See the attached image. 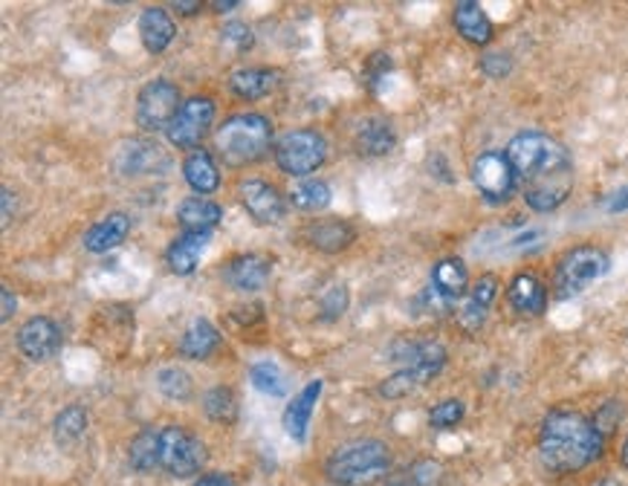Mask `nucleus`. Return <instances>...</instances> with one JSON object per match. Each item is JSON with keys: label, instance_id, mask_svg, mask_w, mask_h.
I'll return each mask as SVG.
<instances>
[{"label": "nucleus", "instance_id": "4c0bfd02", "mask_svg": "<svg viewBox=\"0 0 628 486\" xmlns=\"http://www.w3.org/2000/svg\"><path fill=\"white\" fill-rule=\"evenodd\" d=\"M221 39L226 41V44H232L235 50H249V46L255 44V39H253V30L246 27V23H241V21H232V23H226L221 30Z\"/></svg>", "mask_w": 628, "mask_h": 486}, {"label": "nucleus", "instance_id": "3c124183", "mask_svg": "<svg viewBox=\"0 0 628 486\" xmlns=\"http://www.w3.org/2000/svg\"><path fill=\"white\" fill-rule=\"evenodd\" d=\"M388 486H412V484H388Z\"/></svg>", "mask_w": 628, "mask_h": 486}, {"label": "nucleus", "instance_id": "de8ad7c7", "mask_svg": "<svg viewBox=\"0 0 628 486\" xmlns=\"http://www.w3.org/2000/svg\"><path fill=\"white\" fill-rule=\"evenodd\" d=\"M238 7H241L238 0H215V3H212L215 12H230V9H238Z\"/></svg>", "mask_w": 628, "mask_h": 486}, {"label": "nucleus", "instance_id": "b1692460", "mask_svg": "<svg viewBox=\"0 0 628 486\" xmlns=\"http://www.w3.org/2000/svg\"><path fill=\"white\" fill-rule=\"evenodd\" d=\"M217 348H221V334L209 319H192V325L185 327L183 336H180V345H177L180 357L194 359V362L209 359Z\"/></svg>", "mask_w": 628, "mask_h": 486}, {"label": "nucleus", "instance_id": "f3484780", "mask_svg": "<svg viewBox=\"0 0 628 486\" xmlns=\"http://www.w3.org/2000/svg\"><path fill=\"white\" fill-rule=\"evenodd\" d=\"M499 278L496 275H481L476 282V287L469 289L467 302L460 304V313L458 319L460 325L467 327L469 334H476L478 327L487 321V313H490L492 302H496V296H499Z\"/></svg>", "mask_w": 628, "mask_h": 486}, {"label": "nucleus", "instance_id": "ddd939ff", "mask_svg": "<svg viewBox=\"0 0 628 486\" xmlns=\"http://www.w3.org/2000/svg\"><path fill=\"white\" fill-rule=\"evenodd\" d=\"M171 162L157 142L148 139H130L116 151V171L125 177H142V175H160Z\"/></svg>", "mask_w": 628, "mask_h": 486}, {"label": "nucleus", "instance_id": "c756f323", "mask_svg": "<svg viewBox=\"0 0 628 486\" xmlns=\"http://www.w3.org/2000/svg\"><path fill=\"white\" fill-rule=\"evenodd\" d=\"M87 423H91V420H87V411L82 409V405L73 403L67 405V409H62L53 420L55 443H58V446H73V443H78L85 437Z\"/></svg>", "mask_w": 628, "mask_h": 486}, {"label": "nucleus", "instance_id": "9d476101", "mask_svg": "<svg viewBox=\"0 0 628 486\" xmlns=\"http://www.w3.org/2000/svg\"><path fill=\"white\" fill-rule=\"evenodd\" d=\"M472 182L481 191L483 200L490 203H504L515 191V171L507 151H483L472 162Z\"/></svg>", "mask_w": 628, "mask_h": 486}, {"label": "nucleus", "instance_id": "4be33fe9", "mask_svg": "<svg viewBox=\"0 0 628 486\" xmlns=\"http://www.w3.org/2000/svg\"><path fill=\"white\" fill-rule=\"evenodd\" d=\"M130 232V218L125 212H110L108 218H102L99 223H93L85 232V250L93 255H105V252L116 250L119 243H125Z\"/></svg>", "mask_w": 628, "mask_h": 486}, {"label": "nucleus", "instance_id": "a878e982", "mask_svg": "<svg viewBox=\"0 0 628 486\" xmlns=\"http://www.w3.org/2000/svg\"><path fill=\"white\" fill-rule=\"evenodd\" d=\"M223 221V209L206 198H185L177 205V223L183 232H212Z\"/></svg>", "mask_w": 628, "mask_h": 486}, {"label": "nucleus", "instance_id": "9b49d317", "mask_svg": "<svg viewBox=\"0 0 628 486\" xmlns=\"http://www.w3.org/2000/svg\"><path fill=\"white\" fill-rule=\"evenodd\" d=\"M15 342L30 362H46L62 350V327L46 316H32L18 327Z\"/></svg>", "mask_w": 628, "mask_h": 486}, {"label": "nucleus", "instance_id": "7c9ffc66", "mask_svg": "<svg viewBox=\"0 0 628 486\" xmlns=\"http://www.w3.org/2000/svg\"><path fill=\"white\" fill-rule=\"evenodd\" d=\"M203 411H206V418L212 423L232 425L238 420V397L226 385L209 388L206 397H203Z\"/></svg>", "mask_w": 628, "mask_h": 486}, {"label": "nucleus", "instance_id": "e433bc0d", "mask_svg": "<svg viewBox=\"0 0 628 486\" xmlns=\"http://www.w3.org/2000/svg\"><path fill=\"white\" fill-rule=\"evenodd\" d=\"M478 67H481L483 76L504 78L510 76V70H513V61H510L507 53H483L481 61H478Z\"/></svg>", "mask_w": 628, "mask_h": 486}, {"label": "nucleus", "instance_id": "f257e3e1", "mask_svg": "<svg viewBox=\"0 0 628 486\" xmlns=\"http://www.w3.org/2000/svg\"><path fill=\"white\" fill-rule=\"evenodd\" d=\"M507 157L513 162L515 180L521 182V198L533 212H553L571 198L574 162L560 139L539 130H524L510 139Z\"/></svg>", "mask_w": 628, "mask_h": 486}, {"label": "nucleus", "instance_id": "c85d7f7f", "mask_svg": "<svg viewBox=\"0 0 628 486\" xmlns=\"http://www.w3.org/2000/svg\"><path fill=\"white\" fill-rule=\"evenodd\" d=\"M128 464L130 469L142 472V475L160 466V429H142V432L130 441Z\"/></svg>", "mask_w": 628, "mask_h": 486}, {"label": "nucleus", "instance_id": "c9c22d12", "mask_svg": "<svg viewBox=\"0 0 628 486\" xmlns=\"http://www.w3.org/2000/svg\"><path fill=\"white\" fill-rule=\"evenodd\" d=\"M464 414H467V405L460 400H444L429 411V425L437 432H446V429H455L464 420Z\"/></svg>", "mask_w": 628, "mask_h": 486}, {"label": "nucleus", "instance_id": "412c9836", "mask_svg": "<svg viewBox=\"0 0 628 486\" xmlns=\"http://www.w3.org/2000/svg\"><path fill=\"white\" fill-rule=\"evenodd\" d=\"M507 298L521 316H542L547 310V287L533 273H519L507 287Z\"/></svg>", "mask_w": 628, "mask_h": 486}, {"label": "nucleus", "instance_id": "c03bdc74", "mask_svg": "<svg viewBox=\"0 0 628 486\" xmlns=\"http://www.w3.org/2000/svg\"><path fill=\"white\" fill-rule=\"evenodd\" d=\"M0 200H3V229L12 223V209H15V194L12 189H3L0 191Z\"/></svg>", "mask_w": 628, "mask_h": 486}, {"label": "nucleus", "instance_id": "bb28decb", "mask_svg": "<svg viewBox=\"0 0 628 486\" xmlns=\"http://www.w3.org/2000/svg\"><path fill=\"white\" fill-rule=\"evenodd\" d=\"M183 177L198 194H215L221 189V171H217L212 154L203 148H194L183 162Z\"/></svg>", "mask_w": 628, "mask_h": 486}, {"label": "nucleus", "instance_id": "2f4dec72", "mask_svg": "<svg viewBox=\"0 0 628 486\" xmlns=\"http://www.w3.org/2000/svg\"><path fill=\"white\" fill-rule=\"evenodd\" d=\"M330 186L324 180H301L296 189L290 191V203L299 212H322L330 205Z\"/></svg>", "mask_w": 628, "mask_h": 486}, {"label": "nucleus", "instance_id": "0eeeda50", "mask_svg": "<svg viewBox=\"0 0 628 486\" xmlns=\"http://www.w3.org/2000/svg\"><path fill=\"white\" fill-rule=\"evenodd\" d=\"M206 466V443L183 425L160 429V469L171 478H192Z\"/></svg>", "mask_w": 628, "mask_h": 486}, {"label": "nucleus", "instance_id": "6ab92c4d", "mask_svg": "<svg viewBox=\"0 0 628 486\" xmlns=\"http://www.w3.org/2000/svg\"><path fill=\"white\" fill-rule=\"evenodd\" d=\"M453 21L455 30H458L469 44L487 46L492 41V35H496L490 15L483 12V7L476 3V0H460V3H455Z\"/></svg>", "mask_w": 628, "mask_h": 486}, {"label": "nucleus", "instance_id": "49530a36", "mask_svg": "<svg viewBox=\"0 0 628 486\" xmlns=\"http://www.w3.org/2000/svg\"><path fill=\"white\" fill-rule=\"evenodd\" d=\"M200 9H203L200 0H192V3H183V0H180V3H174V12H183V15H198Z\"/></svg>", "mask_w": 628, "mask_h": 486}, {"label": "nucleus", "instance_id": "f704fd0d", "mask_svg": "<svg viewBox=\"0 0 628 486\" xmlns=\"http://www.w3.org/2000/svg\"><path fill=\"white\" fill-rule=\"evenodd\" d=\"M426 382H423V377L417 371H412V368H400L397 373H391L388 380H383V385H380V394L385 397V400H400V397H408L414 394L417 388H423Z\"/></svg>", "mask_w": 628, "mask_h": 486}, {"label": "nucleus", "instance_id": "dca6fc26", "mask_svg": "<svg viewBox=\"0 0 628 486\" xmlns=\"http://www.w3.org/2000/svg\"><path fill=\"white\" fill-rule=\"evenodd\" d=\"M305 241L319 252H345L353 241H356V229L342 218H324V221H313L305 229Z\"/></svg>", "mask_w": 628, "mask_h": 486}, {"label": "nucleus", "instance_id": "2eb2a0df", "mask_svg": "<svg viewBox=\"0 0 628 486\" xmlns=\"http://www.w3.org/2000/svg\"><path fill=\"white\" fill-rule=\"evenodd\" d=\"M322 380H310L299 394L292 397L290 405L284 409V432L296 443L307 441V429H310V420H313L316 403H319V397H322Z\"/></svg>", "mask_w": 628, "mask_h": 486}, {"label": "nucleus", "instance_id": "393cba45", "mask_svg": "<svg viewBox=\"0 0 628 486\" xmlns=\"http://www.w3.org/2000/svg\"><path fill=\"white\" fill-rule=\"evenodd\" d=\"M278 70L244 67L230 76V91L244 102H258L278 87Z\"/></svg>", "mask_w": 628, "mask_h": 486}, {"label": "nucleus", "instance_id": "8fccbe9b", "mask_svg": "<svg viewBox=\"0 0 628 486\" xmlns=\"http://www.w3.org/2000/svg\"><path fill=\"white\" fill-rule=\"evenodd\" d=\"M594 486H622V484H617V480L614 478H603V480H597V484Z\"/></svg>", "mask_w": 628, "mask_h": 486}, {"label": "nucleus", "instance_id": "f03ea898", "mask_svg": "<svg viewBox=\"0 0 628 486\" xmlns=\"http://www.w3.org/2000/svg\"><path fill=\"white\" fill-rule=\"evenodd\" d=\"M606 437L574 409H553L539 429V457L556 475H574L603 455Z\"/></svg>", "mask_w": 628, "mask_h": 486}, {"label": "nucleus", "instance_id": "5701e85b", "mask_svg": "<svg viewBox=\"0 0 628 486\" xmlns=\"http://www.w3.org/2000/svg\"><path fill=\"white\" fill-rule=\"evenodd\" d=\"M209 246V232H183L180 237L169 243L166 250V264L171 266V273L192 275L194 266L200 264L203 252Z\"/></svg>", "mask_w": 628, "mask_h": 486}, {"label": "nucleus", "instance_id": "1a4fd4ad", "mask_svg": "<svg viewBox=\"0 0 628 486\" xmlns=\"http://www.w3.org/2000/svg\"><path fill=\"white\" fill-rule=\"evenodd\" d=\"M212 122H215V102L209 96H194V99L183 102L180 114L174 116V122L166 130V137L174 148L189 151V148H198L203 142Z\"/></svg>", "mask_w": 628, "mask_h": 486}, {"label": "nucleus", "instance_id": "cd10ccee", "mask_svg": "<svg viewBox=\"0 0 628 486\" xmlns=\"http://www.w3.org/2000/svg\"><path fill=\"white\" fill-rule=\"evenodd\" d=\"M432 287H435V293H440L444 298H449V302L460 298L469 287L467 264H464L460 258L437 261L435 270H432Z\"/></svg>", "mask_w": 628, "mask_h": 486}, {"label": "nucleus", "instance_id": "39448f33", "mask_svg": "<svg viewBox=\"0 0 628 486\" xmlns=\"http://www.w3.org/2000/svg\"><path fill=\"white\" fill-rule=\"evenodd\" d=\"M608 270H611V258H608V252L599 250V246L585 243V246L567 250L560 258V264H556V275H553L556 296H579L583 289H588L590 284L599 282Z\"/></svg>", "mask_w": 628, "mask_h": 486}, {"label": "nucleus", "instance_id": "79ce46f5", "mask_svg": "<svg viewBox=\"0 0 628 486\" xmlns=\"http://www.w3.org/2000/svg\"><path fill=\"white\" fill-rule=\"evenodd\" d=\"M0 298H3V310H0V319H3V325H7V321L12 319V313L18 310V298H15V293H12V287H9V284H3V287H0Z\"/></svg>", "mask_w": 628, "mask_h": 486}, {"label": "nucleus", "instance_id": "09e8293b", "mask_svg": "<svg viewBox=\"0 0 628 486\" xmlns=\"http://www.w3.org/2000/svg\"><path fill=\"white\" fill-rule=\"evenodd\" d=\"M620 464L628 469V437H626V443H622V448H620Z\"/></svg>", "mask_w": 628, "mask_h": 486}, {"label": "nucleus", "instance_id": "20e7f679", "mask_svg": "<svg viewBox=\"0 0 628 486\" xmlns=\"http://www.w3.org/2000/svg\"><path fill=\"white\" fill-rule=\"evenodd\" d=\"M215 148L230 168L260 162L273 148V125L260 114H235L215 134Z\"/></svg>", "mask_w": 628, "mask_h": 486}, {"label": "nucleus", "instance_id": "ea45409f", "mask_svg": "<svg viewBox=\"0 0 628 486\" xmlns=\"http://www.w3.org/2000/svg\"><path fill=\"white\" fill-rule=\"evenodd\" d=\"M348 307V287L345 284H339V287H330L328 298H324V313H328V319H339Z\"/></svg>", "mask_w": 628, "mask_h": 486}, {"label": "nucleus", "instance_id": "a18cd8bd", "mask_svg": "<svg viewBox=\"0 0 628 486\" xmlns=\"http://www.w3.org/2000/svg\"><path fill=\"white\" fill-rule=\"evenodd\" d=\"M608 209H611V212H622V209H628V186L614 194V200L608 203Z\"/></svg>", "mask_w": 628, "mask_h": 486}, {"label": "nucleus", "instance_id": "473e14b6", "mask_svg": "<svg viewBox=\"0 0 628 486\" xmlns=\"http://www.w3.org/2000/svg\"><path fill=\"white\" fill-rule=\"evenodd\" d=\"M249 380H253V385L258 388L260 394H267V397L287 394V380H284L281 368H278L276 362H269V359L249 364Z\"/></svg>", "mask_w": 628, "mask_h": 486}, {"label": "nucleus", "instance_id": "58836bf2", "mask_svg": "<svg viewBox=\"0 0 628 486\" xmlns=\"http://www.w3.org/2000/svg\"><path fill=\"white\" fill-rule=\"evenodd\" d=\"M622 420V405L620 403H606L603 409L597 411V418H594V425L599 429V434L606 437V434H611L617 425H620Z\"/></svg>", "mask_w": 628, "mask_h": 486}, {"label": "nucleus", "instance_id": "6e6552de", "mask_svg": "<svg viewBox=\"0 0 628 486\" xmlns=\"http://www.w3.org/2000/svg\"><path fill=\"white\" fill-rule=\"evenodd\" d=\"M180 107L183 105H180V91H177V84H171L169 78L148 82L137 96L139 128L148 130V134L169 130L174 116L180 114Z\"/></svg>", "mask_w": 628, "mask_h": 486}, {"label": "nucleus", "instance_id": "7ed1b4c3", "mask_svg": "<svg viewBox=\"0 0 628 486\" xmlns=\"http://www.w3.org/2000/svg\"><path fill=\"white\" fill-rule=\"evenodd\" d=\"M391 448L383 441H351L339 446L324 464V475L337 486H374L388 475Z\"/></svg>", "mask_w": 628, "mask_h": 486}, {"label": "nucleus", "instance_id": "a211bd4d", "mask_svg": "<svg viewBox=\"0 0 628 486\" xmlns=\"http://www.w3.org/2000/svg\"><path fill=\"white\" fill-rule=\"evenodd\" d=\"M353 145L356 151L365 154V157H385V154L394 151L397 145V134H394V125L388 119H380V116H369L362 119L353 130Z\"/></svg>", "mask_w": 628, "mask_h": 486}, {"label": "nucleus", "instance_id": "4468645a", "mask_svg": "<svg viewBox=\"0 0 628 486\" xmlns=\"http://www.w3.org/2000/svg\"><path fill=\"white\" fill-rule=\"evenodd\" d=\"M269 275H273V261L255 255V252L235 255L230 264L223 266V282L238 293H258L269 282Z\"/></svg>", "mask_w": 628, "mask_h": 486}, {"label": "nucleus", "instance_id": "aec40b11", "mask_svg": "<svg viewBox=\"0 0 628 486\" xmlns=\"http://www.w3.org/2000/svg\"><path fill=\"white\" fill-rule=\"evenodd\" d=\"M177 35V27L171 21V15L162 7H148L142 15H139V39L151 55L166 53Z\"/></svg>", "mask_w": 628, "mask_h": 486}, {"label": "nucleus", "instance_id": "72a5a7b5", "mask_svg": "<svg viewBox=\"0 0 628 486\" xmlns=\"http://www.w3.org/2000/svg\"><path fill=\"white\" fill-rule=\"evenodd\" d=\"M157 388H160L162 397L177 400V403H185V400L194 394L192 377H189L183 368H162V371L157 373Z\"/></svg>", "mask_w": 628, "mask_h": 486}, {"label": "nucleus", "instance_id": "423d86ee", "mask_svg": "<svg viewBox=\"0 0 628 486\" xmlns=\"http://www.w3.org/2000/svg\"><path fill=\"white\" fill-rule=\"evenodd\" d=\"M276 162L284 175L307 177L316 175L328 160V139L313 128L287 130L276 142Z\"/></svg>", "mask_w": 628, "mask_h": 486}, {"label": "nucleus", "instance_id": "a19ab883", "mask_svg": "<svg viewBox=\"0 0 628 486\" xmlns=\"http://www.w3.org/2000/svg\"><path fill=\"white\" fill-rule=\"evenodd\" d=\"M388 70H391L388 55H383V53L371 55L369 67H365V84H369V87H374V84L380 82V78H383L385 73H388Z\"/></svg>", "mask_w": 628, "mask_h": 486}, {"label": "nucleus", "instance_id": "f8f14e48", "mask_svg": "<svg viewBox=\"0 0 628 486\" xmlns=\"http://www.w3.org/2000/svg\"><path fill=\"white\" fill-rule=\"evenodd\" d=\"M238 198L246 212H249V218H253L255 223H260V226H276V223H281L284 212H287L281 191L264 180L241 182Z\"/></svg>", "mask_w": 628, "mask_h": 486}, {"label": "nucleus", "instance_id": "37998d69", "mask_svg": "<svg viewBox=\"0 0 628 486\" xmlns=\"http://www.w3.org/2000/svg\"><path fill=\"white\" fill-rule=\"evenodd\" d=\"M194 486H235V480L223 472H212V475H203L200 480H194Z\"/></svg>", "mask_w": 628, "mask_h": 486}]
</instances>
